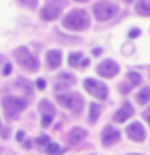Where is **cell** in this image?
<instances>
[{
    "label": "cell",
    "mask_w": 150,
    "mask_h": 155,
    "mask_svg": "<svg viewBox=\"0 0 150 155\" xmlns=\"http://www.w3.org/2000/svg\"><path fill=\"white\" fill-rule=\"evenodd\" d=\"M90 26V16L84 10H73L63 18V28L68 31H86Z\"/></svg>",
    "instance_id": "6da1fadb"
},
{
    "label": "cell",
    "mask_w": 150,
    "mask_h": 155,
    "mask_svg": "<svg viewBox=\"0 0 150 155\" xmlns=\"http://www.w3.org/2000/svg\"><path fill=\"white\" fill-rule=\"evenodd\" d=\"M15 58H16V61L23 68H26V70H29V71H36L39 68L37 58L34 57L26 47H18L16 50H15Z\"/></svg>",
    "instance_id": "7a4b0ae2"
},
{
    "label": "cell",
    "mask_w": 150,
    "mask_h": 155,
    "mask_svg": "<svg viewBox=\"0 0 150 155\" xmlns=\"http://www.w3.org/2000/svg\"><path fill=\"white\" fill-rule=\"evenodd\" d=\"M57 100L58 104L65 108H70L73 113L79 115L82 111V97L77 95V94H65V95H57Z\"/></svg>",
    "instance_id": "3957f363"
},
{
    "label": "cell",
    "mask_w": 150,
    "mask_h": 155,
    "mask_svg": "<svg viewBox=\"0 0 150 155\" xmlns=\"http://www.w3.org/2000/svg\"><path fill=\"white\" fill-rule=\"evenodd\" d=\"M116 13H118V7L111 2H106V0L94 5V15L99 21H106V19L113 18Z\"/></svg>",
    "instance_id": "277c9868"
},
{
    "label": "cell",
    "mask_w": 150,
    "mask_h": 155,
    "mask_svg": "<svg viewBox=\"0 0 150 155\" xmlns=\"http://www.w3.org/2000/svg\"><path fill=\"white\" fill-rule=\"evenodd\" d=\"M28 107L26 100L19 99V97H15V95H7L3 99V108L7 110L8 113V118H16V113L18 111L24 110Z\"/></svg>",
    "instance_id": "5b68a950"
},
{
    "label": "cell",
    "mask_w": 150,
    "mask_h": 155,
    "mask_svg": "<svg viewBox=\"0 0 150 155\" xmlns=\"http://www.w3.org/2000/svg\"><path fill=\"white\" fill-rule=\"evenodd\" d=\"M84 87L90 95L97 97V99L103 100V99H106V95H108V87H106V84H103L102 81L92 79V78L84 81Z\"/></svg>",
    "instance_id": "8992f818"
},
{
    "label": "cell",
    "mask_w": 150,
    "mask_h": 155,
    "mask_svg": "<svg viewBox=\"0 0 150 155\" xmlns=\"http://www.w3.org/2000/svg\"><path fill=\"white\" fill-rule=\"evenodd\" d=\"M118 71H119V66H118V63H115L113 60H105L103 63H100V65L97 66V73L103 78H113Z\"/></svg>",
    "instance_id": "52a82bcc"
},
{
    "label": "cell",
    "mask_w": 150,
    "mask_h": 155,
    "mask_svg": "<svg viewBox=\"0 0 150 155\" xmlns=\"http://www.w3.org/2000/svg\"><path fill=\"white\" fill-rule=\"evenodd\" d=\"M60 13H61V5H57L55 2L47 3L45 7L41 10V16H42V19H45V21H53V19H57L60 16Z\"/></svg>",
    "instance_id": "ba28073f"
},
{
    "label": "cell",
    "mask_w": 150,
    "mask_h": 155,
    "mask_svg": "<svg viewBox=\"0 0 150 155\" xmlns=\"http://www.w3.org/2000/svg\"><path fill=\"white\" fill-rule=\"evenodd\" d=\"M126 134H128V137L132 139L134 142H140V140L145 139V129L140 123H137V121L126 128Z\"/></svg>",
    "instance_id": "9c48e42d"
},
{
    "label": "cell",
    "mask_w": 150,
    "mask_h": 155,
    "mask_svg": "<svg viewBox=\"0 0 150 155\" xmlns=\"http://www.w3.org/2000/svg\"><path fill=\"white\" fill-rule=\"evenodd\" d=\"M119 131L111 128V126H106V128L103 129V133H102V142H103V145H111L113 142H116V140H119Z\"/></svg>",
    "instance_id": "30bf717a"
},
{
    "label": "cell",
    "mask_w": 150,
    "mask_h": 155,
    "mask_svg": "<svg viewBox=\"0 0 150 155\" xmlns=\"http://www.w3.org/2000/svg\"><path fill=\"white\" fill-rule=\"evenodd\" d=\"M47 63H48V68H50V70H57V68L61 65V52L57 50V48L48 50L47 52Z\"/></svg>",
    "instance_id": "8fae6325"
},
{
    "label": "cell",
    "mask_w": 150,
    "mask_h": 155,
    "mask_svg": "<svg viewBox=\"0 0 150 155\" xmlns=\"http://www.w3.org/2000/svg\"><path fill=\"white\" fill-rule=\"evenodd\" d=\"M132 113H134V110H132V107H131V104H124V105L115 113L113 120L116 121V123H124V121L128 120Z\"/></svg>",
    "instance_id": "7c38bea8"
},
{
    "label": "cell",
    "mask_w": 150,
    "mask_h": 155,
    "mask_svg": "<svg viewBox=\"0 0 150 155\" xmlns=\"http://www.w3.org/2000/svg\"><path fill=\"white\" fill-rule=\"evenodd\" d=\"M135 12L142 16H150V0H139L135 5Z\"/></svg>",
    "instance_id": "4fadbf2b"
},
{
    "label": "cell",
    "mask_w": 150,
    "mask_h": 155,
    "mask_svg": "<svg viewBox=\"0 0 150 155\" xmlns=\"http://www.w3.org/2000/svg\"><path fill=\"white\" fill-rule=\"evenodd\" d=\"M86 139V131L82 128H74L71 131V136H70V140L73 144H77V142H82Z\"/></svg>",
    "instance_id": "5bb4252c"
},
{
    "label": "cell",
    "mask_w": 150,
    "mask_h": 155,
    "mask_svg": "<svg viewBox=\"0 0 150 155\" xmlns=\"http://www.w3.org/2000/svg\"><path fill=\"white\" fill-rule=\"evenodd\" d=\"M100 111H102V107L99 104H90V107H89V121L90 123H95L99 120Z\"/></svg>",
    "instance_id": "9a60e30c"
},
{
    "label": "cell",
    "mask_w": 150,
    "mask_h": 155,
    "mask_svg": "<svg viewBox=\"0 0 150 155\" xmlns=\"http://www.w3.org/2000/svg\"><path fill=\"white\" fill-rule=\"evenodd\" d=\"M39 111L44 115H55V108H53V105L48 100H42L39 104Z\"/></svg>",
    "instance_id": "2e32d148"
},
{
    "label": "cell",
    "mask_w": 150,
    "mask_h": 155,
    "mask_svg": "<svg viewBox=\"0 0 150 155\" xmlns=\"http://www.w3.org/2000/svg\"><path fill=\"white\" fill-rule=\"evenodd\" d=\"M137 100H139L140 105H145V104H147V102L150 100V89H148V87H144V89L139 92Z\"/></svg>",
    "instance_id": "e0dca14e"
},
{
    "label": "cell",
    "mask_w": 150,
    "mask_h": 155,
    "mask_svg": "<svg viewBox=\"0 0 150 155\" xmlns=\"http://www.w3.org/2000/svg\"><path fill=\"white\" fill-rule=\"evenodd\" d=\"M81 58H82V53L81 52H73L70 57H68V63L71 66H77L81 63Z\"/></svg>",
    "instance_id": "ac0fdd59"
},
{
    "label": "cell",
    "mask_w": 150,
    "mask_h": 155,
    "mask_svg": "<svg viewBox=\"0 0 150 155\" xmlns=\"http://www.w3.org/2000/svg\"><path fill=\"white\" fill-rule=\"evenodd\" d=\"M45 150H47L48 155H58V153L61 152L60 145H58L57 142H48V144L45 145Z\"/></svg>",
    "instance_id": "d6986e66"
},
{
    "label": "cell",
    "mask_w": 150,
    "mask_h": 155,
    "mask_svg": "<svg viewBox=\"0 0 150 155\" xmlns=\"http://www.w3.org/2000/svg\"><path fill=\"white\" fill-rule=\"evenodd\" d=\"M128 78H129V81H131V84H134V86H137V84H140L142 82V76L139 74V73H129L128 74Z\"/></svg>",
    "instance_id": "ffe728a7"
},
{
    "label": "cell",
    "mask_w": 150,
    "mask_h": 155,
    "mask_svg": "<svg viewBox=\"0 0 150 155\" xmlns=\"http://www.w3.org/2000/svg\"><path fill=\"white\" fill-rule=\"evenodd\" d=\"M36 142H37V145H41V147H45V145L50 142V139H48V136L44 134V136H41V137H37Z\"/></svg>",
    "instance_id": "44dd1931"
},
{
    "label": "cell",
    "mask_w": 150,
    "mask_h": 155,
    "mask_svg": "<svg viewBox=\"0 0 150 155\" xmlns=\"http://www.w3.org/2000/svg\"><path fill=\"white\" fill-rule=\"evenodd\" d=\"M52 120H53V115H44L42 116V126L47 128L48 124H52Z\"/></svg>",
    "instance_id": "7402d4cb"
},
{
    "label": "cell",
    "mask_w": 150,
    "mask_h": 155,
    "mask_svg": "<svg viewBox=\"0 0 150 155\" xmlns=\"http://www.w3.org/2000/svg\"><path fill=\"white\" fill-rule=\"evenodd\" d=\"M36 86H37V89L44 91V89H45V81H44L42 78H39V79H37V82H36Z\"/></svg>",
    "instance_id": "603a6c76"
},
{
    "label": "cell",
    "mask_w": 150,
    "mask_h": 155,
    "mask_svg": "<svg viewBox=\"0 0 150 155\" xmlns=\"http://www.w3.org/2000/svg\"><path fill=\"white\" fill-rule=\"evenodd\" d=\"M18 84H23V86H24V89H26L28 92H31V84H29L28 81H23V79H19V81H18Z\"/></svg>",
    "instance_id": "cb8c5ba5"
},
{
    "label": "cell",
    "mask_w": 150,
    "mask_h": 155,
    "mask_svg": "<svg viewBox=\"0 0 150 155\" xmlns=\"http://www.w3.org/2000/svg\"><path fill=\"white\" fill-rule=\"evenodd\" d=\"M142 116H144V120H145V121H147V123L150 124V107H148V108H147V110H145L144 113H142Z\"/></svg>",
    "instance_id": "d4e9b609"
},
{
    "label": "cell",
    "mask_w": 150,
    "mask_h": 155,
    "mask_svg": "<svg viewBox=\"0 0 150 155\" xmlns=\"http://www.w3.org/2000/svg\"><path fill=\"white\" fill-rule=\"evenodd\" d=\"M10 73H11V65H10V63H7V65H5V68H3V76H8Z\"/></svg>",
    "instance_id": "484cf974"
},
{
    "label": "cell",
    "mask_w": 150,
    "mask_h": 155,
    "mask_svg": "<svg viewBox=\"0 0 150 155\" xmlns=\"http://www.w3.org/2000/svg\"><path fill=\"white\" fill-rule=\"evenodd\" d=\"M140 34L139 29H132V31H129V39H134V37H137Z\"/></svg>",
    "instance_id": "4316f807"
},
{
    "label": "cell",
    "mask_w": 150,
    "mask_h": 155,
    "mask_svg": "<svg viewBox=\"0 0 150 155\" xmlns=\"http://www.w3.org/2000/svg\"><path fill=\"white\" fill-rule=\"evenodd\" d=\"M60 78H61V79H66V81H73V76L70 74V73H61Z\"/></svg>",
    "instance_id": "83f0119b"
},
{
    "label": "cell",
    "mask_w": 150,
    "mask_h": 155,
    "mask_svg": "<svg viewBox=\"0 0 150 155\" xmlns=\"http://www.w3.org/2000/svg\"><path fill=\"white\" fill-rule=\"evenodd\" d=\"M23 139H24V131H18V133H16V140H18V142H21Z\"/></svg>",
    "instance_id": "f1b7e54d"
},
{
    "label": "cell",
    "mask_w": 150,
    "mask_h": 155,
    "mask_svg": "<svg viewBox=\"0 0 150 155\" xmlns=\"http://www.w3.org/2000/svg\"><path fill=\"white\" fill-rule=\"evenodd\" d=\"M92 52H94V55H95V57H99L100 53H102V48H99V47H97V48H94Z\"/></svg>",
    "instance_id": "f546056e"
},
{
    "label": "cell",
    "mask_w": 150,
    "mask_h": 155,
    "mask_svg": "<svg viewBox=\"0 0 150 155\" xmlns=\"http://www.w3.org/2000/svg\"><path fill=\"white\" fill-rule=\"evenodd\" d=\"M87 65H89V60H87V58H84V60L81 61V66H82V68H86Z\"/></svg>",
    "instance_id": "4dcf8cb0"
},
{
    "label": "cell",
    "mask_w": 150,
    "mask_h": 155,
    "mask_svg": "<svg viewBox=\"0 0 150 155\" xmlns=\"http://www.w3.org/2000/svg\"><path fill=\"white\" fill-rule=\"evenodd\" d=\"M76 2H87V0H76Z\"/></svg>",
    "instance_id": "1f68e13d"
},
{
    "label": "cell",
    "mask_w": 150,
    "mask_h": 155,
    "mask_svg": "<svg viewBox=\"0 0 150 155\" xmlns=\"http://www.w3.org/2000/svg\"><path fill=\"white\" fill-rule=\"evenodd\" d=\"M124 2H128V3H129V2H132V0H124Z\"/></svg>",
    "instance_id": "d6a6232c"
},
{
    "label": "cell",
    "mask_w": 150,
    "mask_h": 155,
    "mask_svg": "<svg viewBox=\"0 0 150 155\" xmlns=\"http://www.w3.org/2000/svg\"><path fill=\"white\" fill-rule=\"evenodd\" d=\"M132 155H139V153H132Z\"/></svg>",
    "instance_id": "836d02e7"
},
{
    "label": "cell",
    "mask_w": 150,
    "mask_h": 155,
    "mask_svg": "<svg viewBox=\"0 0 150 155\" xmlns=\"http://www.w3.org/2000/svg\"><path fill=\"white\" fill-rule=\"evenodd\" d=\"M0 126H2V123H0Z\"/></svg>",
    "instance_id": "e575fe53"
}]
</instances>
